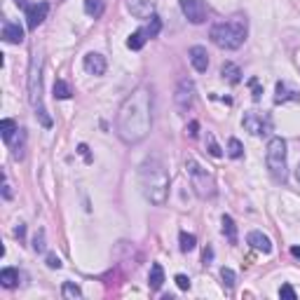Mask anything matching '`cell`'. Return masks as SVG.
Segmentation results:
<instances>
[{"label": "cell", "mask_w": 300, "mask_h": 300, "mask_svg": "<svg viewBox=\"0 0 300 300\" xmlns=\"http://www.w3.org/2000/svg\"><path fill=\"white\" fill-rule=\"evenodd\" d=\"M153 127V94L150 87L141 84L122 101L115 117V134L127 145L141 143Z\"/></svg>", "instance_id": "6da1fadb"}, {"label": "cell", "mask_w": 300, "mask_h": 300, "mask_svg": "<svg viewBox=\"0 0 300 300\" xmlns=\"http://www.w3.org/2000/svg\"><path fill=\"white\" fill-rule=\"evenodd\" d=\"M139 181L145 200L153 202L155 206H162L167 202L169 195V174L164 169L160 157H148L139 169Z\"/></svg>", "instance_id": "7a4b0ae2"}, {"label": "cell", "mask_w": 300, "mask_h": 300, "mask_svg": "<svg viewBox=\"0 0 300 300\" xmlns=\"http://www.w3.org/2000/svg\"><path fill=\"white\" fill-rule=\"evenodd\" d=\"M246 33H249V22L246 17L237 14V17L228 19V22H221V24H213L211 31H209V38L216 47L221 50H239L246 40Z\"/></svg>", "instance_id": "3957f363"}, {"label": "cell", "mask_w": 300, "mask_h": 300, "mask_svg": "<svg viewBox=\"0 0 300 300\" xmlns=\"http://www.w3.org/2000/svg\"><path fill=\"white\" fill-rule=\"evenodd\" d=\"M40 63H42V56L35 52L33 59H31V71H28V99H31V106H33L35 117L40 120L42 127H52V117L47 115L42 106V75H40Z\"/></svg>", "instance_id": "277c9868"}, {"label": "cell", "mask_w": 300, "mask_h": 300, "mask_svg": "<svg viewBox=\"0 0 300 300\" xmlns=\"http://www.w3.org/2000/svg\"><path fill=\"white\" fill-rule=\"evenodd\" d=\"M265 162H267L270 176L277 183H286V178H289V164H286V141L282 136H272V139L267 141Z\"/></svg>", "instance_id": "5b68a950"}, {"label": "cell", "mask_w": 300, "mask_h": 300, "mask_svg": "<svg viewBox=\"0 0 300 300\" xmlns=\"http://www.w3.org/2000/svg\"><path fill=\"white\" fill-rule=\"evenodd\" d=\"M185 172H188V178H190V185L195 188L197 197L200 200H211L216 195V178L209 169H204L197 160L188 157L185 160Z\"/></svg>", "instance_id": "8992f818"}, {"label": "cell", "mask_w": 300, "mask_h": 300, "mask_svg": "<svg viewBox=\"0 0 300 300\" xmlns=\"http://www.w3.org/2000/svg\"><path fill=\"white\" fill-rule=\"evenodd\" d=\"M174 103H176L178 113H188L195 103V82L188 78L178 80L176 84V94H174Z\"/></svg>", "instance_id": "52a82bcc"}, {"label": "cell", "mask_w": 300, "mask_h": 300, "mask_svg": "<svg viewBox=\"0 0 300 300\" xmlns=\"http://www.w3.org/2000/svg\"><path fill=\"white\" fill-rule=\"evenodd\" d=\"M181 12L185 14V19L190 24H204L206 14H209L204 0H181Z\"/></svg>", "instance_id": "ba28073f"}, {"label": "cell", "mask_w": 300, "mask_h": 300, "mask_svg": "<svg viewBox=\"0 0 300 300\" xmlns=\"http://www.w3.org/2000/svg\"><path fill=\"white\" fill-rule=\"evenodd\" d=\"M242 124H244V129L249 134H253V136H261V134H265L267 129H270V117H267L265 113L249 111L244 115V120H242Z\"/></svg>", "instance_id": "9c48e42d"}, {"label": "cell", "mask_w": 300, "mask_h": 300, "mask_svg": "<svg viewBox=\"0 0 300 300\" xmlns=\"http://www.w3.org/2000/svg\"><path fill=\"white\" fill-rule=\"evenodd\" d=\"M47 12H50V5H47V3H33V5L26 10V26L31 28V31H35V28L47 19Z\"/></svg>", "instance_id": "30bf717a"}, {"label": "cell", "mask_w": 300, "mask_h": 300, "mask_svg": "<svg viewBox=\"0 0 300 300\" xmlns=\"http://www.w3.org/2000/svg\"><path fill=\"white\" fill-rule=\"evenodd\" d=\"M127 7L136 19H150L155 14V0H127Z\"/></svg>", "instance_id": "8fae6325"}, {"label": "cell", "mask_w": 300, "mask_h": 300, "mask_svg": "<svg viewBox=\"0 0 300 300\" xmlns=\"http://www.w3.org/2000/svg\"><path fill=\"white\" fill-rule=\"evenodd\" d=\"M84 71L89 73V75H103L106 73V56H101L99 52H89L87 56H84V61H82Z\"/></svg>", "instance_id": "7c38bea8"}, {"label": "cell", "mask_w": 300, "mask_h": 300, "mask_svg": "<svg viewBox=\"0 0 300 300\" xmlns=\"http://www.w3.org/2000/svg\"><path fill=\"white\" fill-rule=\"evenodd\" d=\"M190 63L195 66L197 73H206V68H209V54H206L204 47L195 45L192 50H190Z\"/></svg>", "instance_id": "4fadbf2b"}, {"label": "cell", "mask_w": 300, "mask_h": 300, "mask_svg": "<svg viewBox=\"0 0 300 300\" xmlns=\"http://www.w3.org/2000/svg\"><path fill=\"white\" fill-rule=\"evenodd\" d=\"M274 101L277 103H286V101H300V92L293 87H289L286 82H277V87H274Z\"/></svg>", "instance_id": "5bb4252c"}, {"label": "cell", "mask_w": 300, "mask_h": 300, "mask_svg": "<svg viewBox=\"0 0 300 300\" xmlns=\"http://www.w3.org/2000/svg\"><path fill=\"white\" fill-rule=\"evenodd\" d=\"M246 242H249V244L253 246L256 251H263V253H270V251H272V242H270V237H267V234H263V232H258V230L249 232Z\"/></svg>", "instance_id": "9a60e30c"}, {"label": "cell", "mask_w": 300, "mask_h": 300, "mask_svg": "<svg viewBox=\"0 0 300 300\" xmlns=\"http://www.w3.org/2000/svg\"><path fill=\"white\" fill-rule=\"evenodd\" d=\"M3 40L10 45H19L24 40V28L19 26V24H10L7 22L5 26H3Z\"/></svg>", "instance_id": "2e32d148"}, {"label": "cell", "mask_w": 300, "mask_h": 300, "mask_svg": "<svg viewBox=\"0 0 300 300\" xmlns=\"http://www.w3.org/2000/svg\"><path fill=\"white\" fill-rule=\"evenodd\" d=\"M221 75H223V80H228L230 84H239L242 82V71H239V66L237 63H232V61H225L221 66Z\"/></svg>", "instance_id": "e0dca14e"}, {"label": "cell", "mask_w": 300, "mask_h": 300, "mask_svg": "<svg viewBox=\"0 0 300 300\" xmlns=\"http://www.w3.org/2000/svg\"><path fill=\"white\" fill-rule=\"evenodd\" d=\"M162 284H164V270H162L160 263H153L150 265V274H148V286L153 291H160Z\"/></svg>", "instance_id": "ac0fdd59"}, {"label": "cell", "mask_w": 300, "mask_h": 300, "mask_svg": "<svg viewBox=\"0 0 300 300\" xmlns=\"http://www.w3.org/2000/svg\"><path fill=\"white\" fill-rule=\"evenodd\" d=\"M221 225H223V234L228 237V242L230 244H237V225H234V221H232V216H225L221 218Z\"/></svg>", "instance_id": "d6986e66"}, {"label": "cell", "mask_w": 300, "mask_h": 300, "mask_svg": "<svg viewBox=\"0 0 300 300\" xmlns=\"http://www.w3.org/2000/svg\"><path fill=\"white\" fill-rule=\"evenodd\" d=\"M0 284H3L5 289H14L19 284V272L14 267H5V270L0 272Z\"/></svg>", "instance_id": "ffe728a7"}, {"label": "cell", "mask_w": 300, "mask_h": 300, "mask_svg": "<svg viewBox=\"0 0 300 300\" xmlns=\"http://www.w3.org/2000/svg\"><path fill=\"white\" fill-rule=\"evenodd\" d=\"M17 132H19L17 122H14V120H10V117H5V120L0 122V136H3V141H5V143H10L12 136H14Z\"/></svg>", "instance_id": "44dd1931"}, {"label": "cell", "mask_w": 300, "mask_h": 300, "mask_svg": "<svg viewBox=\"0 0 300 300\" xmlns=\"http://www.w3.org/2000/svg\"><path fill=\"white\" fill-rule=\"evenodd\" d=\"M103 7H106V0H84V12L92 19H99L103 14Z\"/></svg>", "instance_id": "7402d4cb"}, {"label": "cell", "mask_w": 300, "mask_h": 300, "mask_svg": "<svg viewBox=\"0 0 300 300\" xmlns=\"http://www.w3.org/2000/svg\"><path fill=\"white\" fill-rule=\"evenodd\" d=\"M52 94H54V99L63 101V99H71L73 89H71V84H68L66 80H56V82H54V89H52Z\"/></svg>", "instance_id": "603a6c76"}, {"label": "cell", "mask_w": 300, "mask_h": 300, "mask_svg": "<svg viewBox=\"0 0 300 300\" xmlns=\"http://www.w3.org/2000/svg\"><path fill=\"white\" fill-rule=\"evenodd\" d=\"M145 40H148L145 31H134V33L127 38V47L129 50H141V47L145 45Z\"/></svg>", "instance_id": "cb8c5ba5"}, {"label": "cell", "mask_w": 300, "mask_h": 300, "mask_svg": "<svg viewBox=\"0 0 300 300\" xmlns=\"http://www.w3.org/2000/svg\"><path fill=\"white\" fill-rule=\"evenodd\" d=\"M61 293H63V298H68V300L82 298V291H80V286H78V284H73V282H63Z\"/></svg>", "instance_id": "d4e9b609"}, {"label": "cell", "mask_w": 300, "mask_h": 300, "mask_svg": "<svg viewBox=\"0 0 300 300\" xmlns=\"http://www.w3.org/2000/svg\"><path fill=\"white\" fill-rule=\"evenodd\" d=\"M178 242H181V251H183V253H188V251H192L195 246H197V237L190 232H181L178 234Z\"/></svg>", "instance_id": "484cf974"}, {"label": "cell", "mask_w": 300, "mask_h": 300, "mask_svg": "<svg viewBox=\"0 0 300 300\" xmlns=\"http://www.w3.org/2000/svg\"><path fill=\"white\" fill-rule=\"evenodd\" d=\"M143 31H145V35H148V38H157V35H160V31H162V19L157 17V14H153V17H150V24L143 28Z\"/></svg>", "instance_id": "4316f807"}, {"label": "cell", "mask_w": 300, "mask_h": 300, "mask_svg": "<svg viewBox=\"0 0 300 300\" xmlns=\"http://www.w3.org/2000/svg\"><path fill=\"white\" fill-rule=\"evenodd\" d=\"M228 155L232 157V160H239V157L244 155V145H242V141L239 139H230L228 141Z\"/></svg>", "instance_id": "83f0119b"}, {"label": "cell", "mask_w": 300, "mask_h": 300, "mask_svg": "<svg viewBox=\"0 0 300 300\" xmlns=\"http://www.w3.org/2000/svg\"><path fill=\"white\" fill-rule=\"evenodd\" d=\"M221 279L228 289H234V282H237V274L230 270V267H221Z\"/></svg>", "instance_id": "f1b7e54d"}, {"label": "cell", "mask_w": 300, "mask_h": 300, "mask_svg": "<svg viewBox=\"0 0 300 300\" xmlns=\"http://www.w3.org/2000/svg\"><path fill=\"white\" fill-rule=\"evenodd\" d=\"M206 145H209V153H211L213 157H221V155H223V150H221V145L216 143L213 134H206Z\"/></svg>", "instance_id": "f546056e"}, {"label": "cell", "mask_w": 300, "mask_h": 300, "mask_svg": "<svg viewBox=\"0 0 300 300\" xmlns=\"http://www.w3.org/2000/svg\"><path fill=\"white\" fill-rule=\"evenodd\" d=\"M33 251H35V253H42V251H45V230H38V232H35Z\"/></svg>", "instance_id": "4dcf8cb0"}, {"label": "cell", "mask_w": 300, "mask_h": 300, "mask_svg": "<svg viewBox=\"0 0 300 300\" xmlns=\"http://www.w3.org/2000/svg\"><path fill=\"white\" fill-rule=\"evenodd\" d=\"M174 282H176V286L181 291H188L190 289V279L185 277V274H176V279H174Z\"/></svg>", "instance_id": "1f68e13d"}, {"label": "cell", "mask_w": 300, "mask_h": 300, "mask_svg": "<svg viewBox=\"0 0 300 300\" xmlns=\"http://www.w3.org/2000/svg\"><path fill=\"white\" fill-rule=\"evenodd\" d=\"M279 295H282V298H289V300H295V291H293V286L284 284L282 289H279Z\"/></svg>", "instance_id": "d6a6232c"}, {"label": "cell", "mask_w": 300, "mask_h": 300, "mask_svg": "<svg viewBox=\"0 0 300 300\" xmlns=\"http://www.w3.org/2000/svg\"><path fill=\"white\" fill-rule=\"evenodd\" d=\"M249 84H251V89H253V99H261V94H263V89H261V82H258L256 78H251L249 80Z\"/></svg>", "instance_id": "836d02e7"}, {"label": "cell", "mask_w": 300, "mask_h": 300, "mask_svg": "<svg viewBox=\"0 0 300 300\" xmlns=\"http://www.w3.org/2000/svg\"><path fill=\"white\" fill-rule=\"evenodd\" d=\"M47 267H52V270H59V267H61V261H59L54 253H50V256H47Z\"/></svg>", "instance_id": "e575fe53"}, {"label": "cell", "mask_w": 300, "mask_h": 300, "mask_svg": "<svg viewBox=\"0 0 300 300\" xmlns=\"http://www.w3.org/2000/svg\"><path fill=\"white\" fill-rule=\"evenodd\" d=\"M211 258H213V249H211V246H206L204 253H202V261H204V265H209V263H211Z\"/></svg>", "instance_id": "d590c367"}, {"label": "cell", "mask_w": 300, "mask_h": 300, "mask_svg": "<svg viewBox=\"0 0 300 300\" xmlns=\"http://www.w3.org/2000/svg\"><path fill=\"white\" fill-rule=\"evenodd\" d=\"M197 129H200V124H197V122L192 120V122H190L188 127H185V132H188V136H192V139H195V136H197Z\"/></svg>", "instance_id": "8d00e7d4"}, {"label": "cell", "mask_w": 300, "mask_h": 300, "mask_svg": "<svg viewBox=\"0 0 300 300\" xmlns=\"http://www.w3.org/2000/svg\"><path fill=\"white\" fill-rule=\"evenodd\" d=\"M14 234H17L19 239H24V234H26V225H24V223H19L17 228H14Z\"/></svg>", "instance_id": "74e56055"}, {"label": "cell", "mask_w": 300, "mask_h": 300, "mask_svg": "<svg viewBox=\"0 0 300 300\" xmlns=\"http://www.w3.org/2000/svg\"><path fill=\"white\" fill-rule=\"evenodd\" d=\"M78 153H80V155H82V157H84V160H87V162H89V148H87V145H84V143H82V145H80V148H78Z\"/></svg>", "instance_id": "f35d334b"}, {"label": "cell", "mask_w": 300, "mask_h": 300, "mask_svg": "<svg viewBox=\"0 0 300 300\" xmlns=\"http://www.w3.org/2000/svg\"><path fill=\"white\" fill-rule=\"evenodd\" d=\"M3 197H5V200H10V197H12V190H10V185H3Z\"/></svg>", "instance_id": "ab89813d"}, {"label": "cell", "mask_w": 300, "mask_h": 300, "mask_svg": "<svg viewBox=\"0 0 300 300\" xmlns=\"http://www.w3.org/2000/svg\"><path fill=\"white\" fill-rule=\"evenodd\" d=\"M291 256H293L295 261H300V246H291Z\"/></svg>", "instance_id": "60d3db41"}, {"label": "cell", "mask_w": 300, "mask_h": 300, "mask_svg": "<svg viewBox=\"0 0 300 300\" xmlns=\"http://www.w3.org/2000/svg\"><path fill=\"white\" fill-rule=\"evenodd\" d=\"M14 3H17V7H22L24 12H26L28 7H31V5H28V0H14Z\"/></svg>", "instance_id": "b9f144b4"}, {"label": "cell", "mask_w": 300, "mask_h": 300, "mask_svg": "<svg viewBox=\"0 0 300 300\" xmlns=\"http://www.w3.org/2000/svg\"><path fill=\"white\" fill-rule=\"evenodd\" d=\"M295 178L300 181V164H298V169H295Z\"/></svg>", "instance_id": "7bdbcfd3"}]
</instances>
